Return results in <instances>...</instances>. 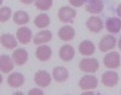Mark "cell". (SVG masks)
<instances>
[{"mask_svg":"<svg viewBox=\"0 0 121 95\" xmlns=\"http://www.w3.org/2000/svg\"><path fill=\"white\" fill-rule=\"evenodd\" d=\"M76 16V11L73 8V7H69V6H63L59 8L58 11V18L60 22H64V23H68V22H73V19L75 18Z\"/></svg>","mask_w":121,"mask_h":95,"instance_id":"2","label":"cell"},{"mask_svg":"<svg viewBox=\"0 0 121 95\" xmlns=\"http://www.w3.org/2000/svg\"><path fill=\"white\" fill-rule=\"evenodd\" d=\"M116 12H117V15H119V16L121 17V4H120V5L117 6V8H116Z\"/></svg>","mask_w":121,"mask_h":95,"instance_id":"29","label":"cell"},{"mask_svg":"<svg viewBox=\"0 0 121 95\" xmlns=\"http://www.w3.org/2000/svg\"><path fill=\"white\" fill-rule=\"evenodd\" d=\"M11 17V8L10 7H1L0 10V20L6 22V20Z\"/></svg>","mask_w":121,"mask_h":95,"instance_id":"25","label":"cell"},{"mask_svg":"<svg viewBox=\"0 0 121 95\" xmlns=\"http://www.w3.org/2000/svg\"><path fill=\"white\" fill-rule=\"evenodd\" d=\"M34 24L38 28H46L50 24V17L46 13H41L36 16V18L34 19Z\"/></svg>","mask_w":121,"mask_h":95,"instance_id":"23","label":"cell"},{"mask_svg":"<svg viewBox=\"0 0 121 95\" xmlns=\"http://www.w3.org/2000/svg\"><path fill=\"white\" fill-rule=\"evenodd\" d=\"M97 84H98V79H97V77H95L92 75L84 76L79 82V86L82 90H92L97 87Z\"/></svg>","mask_w":121,"mask_h":95,"instance_id":"3","label":"cell"},{"mask_svg":"<svg viewBox=\"0 0 121 95\" xmlns=\"http://www.w3.org/2000/svg\"><path fill=\"white\" fill-rule=\"evenodd\" d=\"M86 1H87V0H69V3L72 4L73 6H75V7H80V6H82Z\"/></svg>","mask_w":121,"mask_h":95,"instance_id":"26","label":"cell"},{"mask_svg":"<svg viewBox=\"0 0 121 95\" xmlns=\"http://www.w3.org/2000/svg\"><path fill=\"white\" fill-rule=\"evenodd\" d=\"M104 65L109 69H116L120 66V54L117 52H112V53H108L104 57Z\"/></svg>","mask_w":121,"mask_h":95,"instance_id":"4","label":"cell"},{"mask_svg":"<svg viewBox=\"0 0 121 95\" xmlns=\"http://www.w3.org/2000/svg\"><path fill=\"white\" fill-rule=\"evenodd\" d=\"M34 1H36V0H21V3H23L26 5H30V4H33Z\"/></svg>","mask_w":121,"mask_h":95,"instance_id":"28","label":"cell"},{"mask_svg":"<svg viewBox=\"0 0 121 95\" xmlns=\"http://www.w3.org/2000/svg\"><path fill=\"white\" fill-rule=\"evenodd\" d=\"M119 48L121 49V37H120V40H119Z\"/></svg>","mask_w":121,"mask_h":95,"instance_id":"30","label":"cell"},{"mask_svg":"<svg viewBox=\"0 0 121 95\" xmlns=\"http://www.w3.org/2000/svg\"><path fill=\"white\" fill-rule=\"evenodd\" d=\"M86 11L90 13H99L103 11L102 0H88L86 4Z\"/></svg>","mask_w":121,"mask_h":95,"instance_id":"9","label":"cell"},{"mask_svg":"<svg viewBox=\"0 0 121 95\" xmlns=\"http://www.w3.org/2000/svg\"><path fill=\"white\" fill-rule=\"evenodd\" d=\"M35 55L40 61H46V60H48L50 58H51L52 51L48 46H40L35 52Z\"/></svg>","mask_w":121,"mask_h":95,"instance_id":"11","label":"cell"},{"mask_svg":"<svg viewBox=\"0 0 121 95\" xmlns=\"http://www.w3.org/2000/svg\"><path fill=\"white\" fill-rule=\"evenodd\" d=\"M7 83H9V86H11L13 88H18L24 83V77L22 73H18V72L11 73L7 78Z\"/></svg>","mask_w":121,"mask_h":95,"instance_id":"15","label":"cell"},{"mask_svg":"<svg viewBox=\"0 0 121 95\" xmlns=\"http://www.w3.org/2000/svg\"><path fill=\"white\" fill-rule=\"evenodd\" d=\"M116 45V39L112 35H105L99 42V49L100 52H107L109 49H113Z\"/></svg>","mask_w":121,"mask_h":95,"instance_id":"6","label":"cell"},{"mask_svg":"<svg viewBox=\"0 0 121 95\" xmlns=\"http://www.w3.org/2000/svg\"><path fill=\"white\" fill-rule=\"evenodd\" d=\"M79 52L82 55H91L95 53V45L91 41H82L79 45Z\"/></svg>","mask_w":121,"mask_h":95,"instance_id":"20","label":"cell"},{"mask_svg":"<svg viewBox=\"0 0 121 95\" xmlns=\"http://www.w3.org/2000/svg\"><path fill=\"white\" fill-rule=\"evenodd\" d=\"M119 82V75L115 71H107L102 76V83L105 87H114Z\"/></svg>","mask_w":121,"mask_h":95,"instance_id":"5","label":"cell"},{"mask_svg":"<svg viewBox=\"0 0 121 95\" xmlns=\"http://www.w3.org/2000/svg\"><path fill=\"white\" fill-rule=\"evenodd\" d=\"M58 36L60 40H63V41H70L74 36H75V30L72 28V27H63V28H60L58 30Z\"/></svg>","mask_w":121,"mask_h":95,"instance_id":"18","label":"cell"},{"mask_svg":"<svg viewBox=\"0 0 121 95\" xmlns=\"http://www.w3.org/2000/svg\"><path fill=\"white\" fill-rule=\"evenodd\" d=\"M13 22L16 24H19V25L26 24L29 22V15L24 11H17L13 15Z\"/></svg>","mask_w":121,"mask_h":95,"instance_id":"22","label":"cell"},{"mask_svg":"<svg viewBox=\"0 0 121 95\" xmlns=\"http://www.w3.org/2000/svg\"><path fill=\"white\" fill-rule=\"evenodd\" d=\"M105 27H107V30L110 31V33H119V31L121 30V20L119 18H109L107 20V23H105Z\"/></svg>","mask_w":121,"mask_h":95,"instance_id":"19","label":"cell"},{"mask_svg":"<svg viewBox=\"0 0 121 95\" xmlns=\"http://www.w3.org/2000/svg\"><path fill=\"white\" fill-rule=\"evenodd\" d=\"M34 81L39 87H47L51 83V76L46 71H38L34 76Z\"/></svg>","mask_w":121,"mask_h":95,"instance_id":"7","label":"cell"},{"mask_svg":"<svg viewBox=\"0 0 121 95\" xmlns=\"http://www.w3.org/2000/svg\"><path fill=\"white\" fill-rule=\"evenodd\" d=\"M1 45L7 49H13L17 46V41H16L13 35L4 34V35H1Z\"/></svg>","mask_w":121,"mask_h":95,"instance_id":"21","label":"cell"},{"mask_svg":"<svg viewBox=\"0 0 121 95\" xmlns=\"http://www.w3.org/2000/svg\"><path fill=\"white\" fill-rule=\"evenodd\" d=\"M17 40L21 44H29L32 40V31L29 28H19L17 30Z\"/></svg>","mask_w":121,"mask_h":95,"instance_id":"16","label":"cell"},{"mask_svg":"<svg viewBox=\"0 0 121 95\" xmlns=\"http://www.w3.org/2000/svg\"><path fill=\"white\" fill-rule=\"evenodd\" d=\"M52 40V34L51 31L48 30H41L34 36V44L35 45H41V44H45V42H48Z\"/></svg>","mask_w":121,"mask_h":95,"instance_id":"12","label":"cell"},{"mask_svg":"<svg viewBox=\"0 0 121 95\" xmlns=\"http://www.w3.org/2000/svg\"><path fill=\"white\" fill-rule=\"evenodd\" d=\"M79 67H80L81 71H85V72H88V73H93V72H96L98 70L99 64H98L97 59L86 58V59H82L81 61L79 63Z\"/></svg>","mask_w":121,"mask_h":95,"instance_id":"1","label":"cell"},{"mask_svg":"<svg viewBox=\"0 0 121 95\" xmlns=\"http://www.w3.org/2000/svg\"><path fill=\"white\" fill-rule=\"evenodd\" d=\"M52 76H53V79L57 81V82H64L68 78V76H69V72L63 66H57V67L53 69Z\"/></svg>","mask_w":121,"mask_h":95,"instance_id":"17","label":"cell"},{"mask_svg":"<svg viewBox=\"0 0 121 95\" xmlns=\"http://www.w3.org/2000/svg\"><path fill=\"white\" fill-rule=\"evenodd\" d=\"M35 6L39 10H41V11H46V10H48L52 6V0H36Z\"/></svg>","mask_w":121,"mask_h":95,"instance_id":"24","label":"cell"},{"mask_svg":"<svg viewBox=\"0 0 121 95\" xmlns=\"http://www.w3.org/2000/svg\"><path fill=\"white\" fill-rule=\"evenodd\" d=\"M74 54H75V51L73 46H70V45H65L63 47H60L59 49V58L64 61H70L73 59Z\"/></svg>","mask_w":121,"mask_h":95,"instance_id":"10","label":"cell"},{"mask_svg":"<svg viewBox=\"0 0 121 95\" xmlns=\"http://www.w3.org/2000/svg\"><path fill=\"white\" fill-rule=\"evenodd\" d=\"M12 59H13L16 65H23V64H26L27 60H28V53H27V51H24L23 48L15 49L13 53H12Z\"/></svg>","mask_w":121,"mask_h":95,"instance_id":"8","label":"cell"},{"mask_svg":"<svg viewBox=\"0 0 121 95\" xmlns=\"http://www.w3.org/2000/svg\"><path fill=\"white\" fill-rule=\"evenodd\" d=\"M86 25H87V28L91 31H93V33H98V31H100L102 28H103L102 19L98 18V17H91V18H88L87 22H86Z\"/></svg>","mask_w":121,"mask_h":95,"instance_id":"14","label":"cell"},{"mask_svg":"<svg viewBox=\"0 0 121 95\" xmlns=\"http://www.w3.org/2000/svg\"><path fill=\"white\" fill-rule=\"evenodd\" d=\"M13 69V59H11L9 55H1L0 57V70L4 73H9Z\"/></svg>","mask_w":121,"mask_h":95,"instance_id":"13","label":"cell"},{"mask_svg":"<svg viewBox=\"0 0 121 95\" xmlns=\"http://www.w3.org/2000/svg\"><path fill=\"white\" fill-rule=\"evenodd\" d=\"M29 95H43V90H40V89H32V90H29Z\"/></svg>","mask_w":121,"mask_h":95,"instance_id":"27","label":"cell"}]
</instances>
